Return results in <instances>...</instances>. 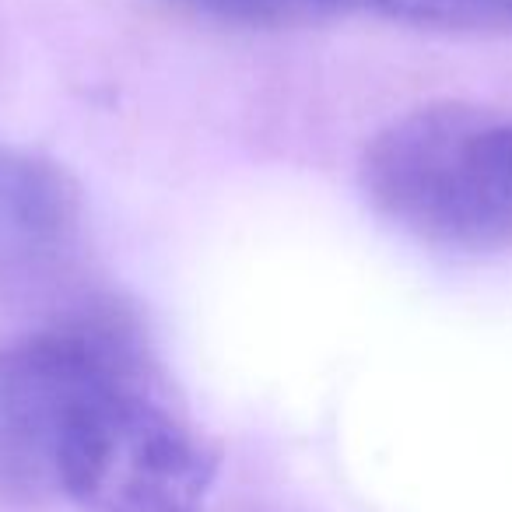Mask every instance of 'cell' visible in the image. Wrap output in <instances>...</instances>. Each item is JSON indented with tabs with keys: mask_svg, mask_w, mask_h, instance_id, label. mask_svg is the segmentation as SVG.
Returning <instances> with one entry per match:
<instances>
[{
	"mask_svg": "<svg viewBox=\"0 0 512 512\" xmlns=\"http://www.w3.org/2000/svg\"><path fill=\"white\" fill-rule=\"evenodd\" d=\"M218 467V446L172 404L141 348L81 400L60 463V498L81 512H204Z\"/></svg>",
	"mask_w": 512,
	"mask_h": 512,
	"instance_id": "2",
	"label": "cell"
},
{
	"mask_svg": "<svg viewBox=\"0 0 512 512\" xmlns=\"http://www.w3.org/2000/svg\"><path fill=\"white\" fill-rule=\"evenodd\" d=\"M81 190L53 158L0 144V292L57 278L81 239Z\"/></svg>",
	"mask_w": 512,
	"mask_h": 512,
	"instance_id": "4",
	"label": "cell"
},
{
	"mask_svg": "<svg viewBox=\"0 0 512 512\" xmlns=\"http://www.w3.org/2000/svg\"><path fill=\"white\" fill-rule=\"evenodd\" d=\"M386 18L428 29H512V0H362Z\"/></svg>",
	"mask_w": 512,
	"mask_h": 512,
	"instance_id": "5",
	"label": "cell"
},
{
	"mask_svg": "<svg viewBox=\"0 0 512 512\" xmlns=\"http://www.w3.org/2000/svg\"><path fill=\"white\" fill-rule=\"evenodd\" d=\"M179 4L239 25H299L341 15L358 8L362 0H179Z\"/></svg>",
	"mask_w": 512,
	"mask_h": 512,
	"instance_id": "6",
	"label": "cell"
},
{
	"mask_svg": "<svg viewBox=\"0 0 512 512\" xmlns=\"http://www.w3.org/2000/svg\"><path fill=\"white\" fill-rule=\"evenodd\" d=\"M362 190L386 221L428 246H512V120L470 102L411 109L365 148Z\"/></svg>",
	"mask_w": 512,
	"mask_h": 512,
	"instance_id": "1",
	"label": "cell"
},
{
	"mask_svg": "<svg viewBox=\"0 0 512 512\" xmlns=\"http://www.w3.org/2000/svg\"><path fill=\"white\" fill-rule=\"evenodd\" d=\"M123 316L85 313L0 348V502L60 498L71 421L95 383L141 351Z\"/></svg>",
	"mask_w": 512,
	"mask_h": 512,
	"instance_id": "3",
	"label": "cell"
}]
</instances>
